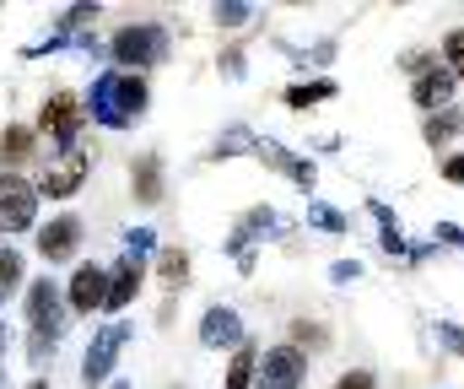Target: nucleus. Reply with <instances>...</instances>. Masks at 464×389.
<instances>
[{
    "label": "nucleus",
    "instance_id": "1",
    "mask_svg": "<svg viewBox=\"0 0 464 389\" xmlns=\"http://www.w3.org/2000/svg\"><path fill=\"white\" fill-rule=\"evenodd\" d=\"M146 103H151V82L140 71H109L92 87V98H87V109H92L98 125H130V120L146 114Z\"/></svg>",
    "mask_w": 464,
    "mask_h": 389
},
{
    "label": "nucleus",
    "instance_id": "2",
    "mask_svg": "<svg viewBox=\"0 0 464 389\" xmlns=\"http://www.w3.org/2000/svg\"><path fill=\"white\" fill-rule=\"evenodd\" d=\"M33 130H38V141H49V146H60V151L82 146V130H87V98H82V92H71V87L49 92V98L38 103Z\"/></svg>",
    "mask_w": 464,
    "mask_h": 389
},
{
    "label": "nucleus",
    "instance_id": "3",
    "mask_svg": "<svg viewBox=\"0 0 464 389\" xmlns=\"http://www.w3.org/2000/svg\"><path fill=\"white\" fill-rule=\"evenodd\" d=\"M22 319H27V330L33 336H54L60 341V330H65V319H71V308H65V292L54 287V276H33L27 287H22Z\"/></svg>",
    "mask_w": 464,
    "mask_h": 389
},
{
    "label": "nucleus",
    "instance_id": "4",
    "mask_svg": "<svg viewBox=\"0 0 464 389\" xmlns=\"http://www.w3.org/2000/svg\"><path fill=\"white\" fill-rule=\"evenodd\" d=\"M82 244H87V222L76 217V211H54L49 222H38V233H33V249L38 259L54 270V265H71V259L82 255Z\"/></svg>",
    "mask_w": 464,
    "mask_h": 389
},
{
    "label": "nucleus",
    "instance_id": "5",
    "mask_svg": "<svg viewBox=\"0 0 464 389\" xmlns=\"http://www.w3.org/2000/svg\"><path fill=\"white\" fill-rule=\"evenodd\" d=\"M38 179L0 173V233H38Z\"/></svg>",
    "mask_w": 464,
    "mask_h": 389
},
{
    "label": "nucleus",
    "instance_id": "6",
    "mask_svg": "<svg viewBox=\"0 0 464 389\" xmlns=\"http://www.w3.org/2000/svg\"><path fill=\"white\" fill-rule=\"evenodd\" d=\"M162 54H168V33L157 22H135V27H119L114 33V60L124 71H140L146 76V65H157Z\"/></svg>",
    "mask_w": 464,
    "mask_h": 389
},
{
    "label": "nucleus",
    "instance_id": "7",
    "mask_svg": "<svg viewBox=\"0 0 464 389\" xmlns=\"http://www.w3.org/2000/svg\"><path fill=\"white\" fill-rule=\"evenodd\" d=\"M87 168H92V151H87V146L60 151V157L38 173V195H49V200H71V195L87 184Z\"/></svg>",
    "mask_w": 464,
    "mask_h": 389
},
{
    "label": "nucleus",
    "instance_id": "8",
    "mask_svg": "<svg viewBox=\"0 0 464 389\" xmlns=\"http://www.w3.org/2000/svg\"><path fill=\"white\" fill-rule=\"evenodd\" d=\"M65 308H71V314H98V308H109V270L92 265V259H82V265L71 270V281H65Z\"/></svg>",
    "mask_w": 464,
    "mask_h": 389
},
{
    "label": "nucleus",
    "instance_id": "9",
    "mask_svg": "<svg viewBox=\"0 0 464 389\" xmlns=\"http://www.w3.org/2000/svg\"><path fill=\"white\" fill-rule=\"evenodd\" d=\"M38 130L33 125H22V120H5L0 125V173H22L33 157H38Z\"/></svg>",
    "mask_w": 464,
    "mask_h": 389
},
{
    "label": "nucleus",
    "instance_id": "10",
    "mask_svg": "<svg viewBox=\"0 0 464 389\" xmlns=\"http://www.w3.org/2000/svg\"><path fill=\"white\" fill-rule=\"evenodd\" d=\"M303 384V346H270L259 363V389H297Z\"/></svg>",
    "mask_w": 464,
    "mask_h": 389
},
{
    "label": "nucleus",
    "instance_id": "11",
    "mask_svg": "<svg viewBox=\"0 0 464 389\" xmlns=\"http://www.w3.org/2000/svg\"><path fill=\"white\" fill-rule=\"evenodd\" d=\"M119 346H124V330H119V325L114 330H103V336L87 346V357H82V384L98 389L103 379H109V368L119 363Z\"/></svg>",
    "mask_w": 464,
    "mask_h": 389
},
{
    "label": "nucleus",
    "instance_id": "12",
    "mask_svg": "<svg viewBox=\"0 0 464 389\" xmlns=\"http://www.w3.org/2000/svg\"><path fill=\"white\" fill-rule=\"evenodd\" d=\"M162 190H168V184H162V157H157V151H140V157L130 162V195H135L140 206H157Z\"/></svg>",
    "mask_w": 464,
    "mask_h": 389
},
{
    "label": "nucleus",
    "instance_id": "13",
    "mask_svg": "<svg viewBox=\"0 0 464 389\" xmlns=\"http://www.w3.org/2000/svg\"><path fill=\"white\" fill-rule=\"evenodd\" d=\"M140 281H146V265H140V259H119L114 276H109V308H103V314H124V308L135 303Z\"/></svg>",
    "mask_w": 464,
    "mask_h": 389
},
{
    "label": "nucleus",
    "instance_id": "14",
    "mask_svg": "<svg viewBox=\"0 0 464 389\" xmlns=\"http://www.w3.org/2000/svg\"><path fill=\"white\" fill-rule=\"evenodd\" d=\"M259 162H270V168H281V173H286L292 184H314V168H308L303 157H292L286 146H276V141H265V146H259Z\"/></svg>",
    "mask_w": 464,
    "mask_h": 389
},
{
    "label": "nucleus",
    "instance_id": "15",
    "mask_svg": "<svg viewBox=\"0 0 464 389\" xmlns=\"http://www.w3.org/2000/svg\"><path fill=\"white\" fill-rule=\"evenodd\" d=\"M200 341H206V346L237 341V314H227V308H211V314H206V325H200ZM237 346H243V341H237Z\"/></svg>",
    "mask_w": 464,
    "mask_h": 389
},
{
    "label": "nucleus",
    "instance_id": "16",
    "mask_svg": "<svg viewBox=\"0 0 464 389\" xmlns=\"http://www.w3.org/2000/svg\"><path fill=\"white\" fill-rule=\"evenodd\" d=\"M16 287H27V259L0 244V297H11Z\"/></svg>",
    "mask_w": 464,
    "mask_h": 389
},
{
    "label": "nucleus",
    "instance_id": "17",
    "mask_svg": "<svg viewBox=\"0 0 464 389\" xmlns=\"http://www.w3.org/2000/svg\"><path fill=\"white\" fill-rule=\"evenodd\" d=\"M449 92H454V76H449V71H432V76H421V82H416V103H421V109L449 103Z\"/></svg>",
    "mask_w": 464,
    "mask_h": 389
},
{
    "label": "nucleus",
    "instance_id": "18",
    "mask_svg": "<svg viewBox=\"0 0 464 389\" xmlns=\"http://www.w3.org/2000/svg\"><path fill=\"white\" fill-rule=\"evenodd\" d=\"M254 374H259V357H254V346L243 341V346L232 352V368H227V389H248V384H254Z\"/></svg>",
    "mask_w": 464,
    "mask_h": 389
},
{
    "label": "nucleus",
    "instance_id": "19",
    "mask_svg": "<svg viewBox=\"0 0 464 389\" xmlns=\"http://www.w3.org/2000/svg\"><path fill=\"white\" fill-rule=\"evenodd\" d=\"M157 270H162V287L179 292V287L189 281V249H162V265H157Z\"/></svg>",
    "mask_w": 464,
    "mask_h": 389
},
{
    "label": "nucleus",
    "instance_id": "20",
    "mask_svg": "<svg viewBox=\"0 0 464 389\" xmlns=\"http://www.w3.org/2000/svg\"><path fill=\"white\" fill-rule=\"evenodd\" d=\"M324 98H335V82H308V87H292V92H286L292 109H303V103H324Z\"/></svg>",
    "mask_w": 464,
    "mask_h": 389
},
{
    "label": "nucleus",
    "instance_id": "21",
    "mask_svg": "<svg viewBox=\"0 0 464 389\" xmlns=\"http://www.w3.org/2000/svg\"><path fill=\"white\" fill-rule=\"evenodd\" d=\"M292 341H314V352H324V341H330V336H324V325L297 319V325H292Z\"/></svg>",
    "mask_w": 464,
    "mask_h": 389
},
{
    "label": "nucleus",
    "instance_id": "22",
    "mask_svg": "<svg viewBox=\"0 0 464 389\" xmlns=\"http://www.w3.org/2000/svg\"><path fill=\"white\" fill-rule=\"evenodd\" d=\"M372 384H378V379H372L367 368H356V374H341V384L335 389H372Z\"/></svg>",
    "mask_w": 464,
    "mask_h": 389
},
{
    "label": "nucleus",
    "instance_id": "23",
    "mask_svg": "<svg viewBox=\"0 0 464 389\" xmlns=\"http://www.w3.org/2000/svg\"><path fill=\"white\" fill-rule=\"evenodd\" d=\"M449 60H454V71L464 76V33H449Z\"/></svg>",
    "mask_w": 464,
    "mask_h": 389
},
{
    "label": "nucleus",
    "instance_id": "24",
    "mask_svg": "<svg viewBox=\"0 0 464 389\" xmlns=\"http://www.w3.org/2000/svg\"><path fill=\"white\" fill-rule=\"evenodd\" d=\"M443 179H449V184H464V151H459V157H449V168H443Z\"/></svg>",
    "mask_w": 464,
    "mask_h": 389
},
{
    "label": "nucleus",
    "instance_id": "25",
    "mask_svg": "<svg viewBox=\"0 0 464 389\" xmlns=\"http://www.w3.org/2000/svg\"><path fill=\"white\" fill-rule=\"evenodd\" d=\"M22 389H49V379H27Z\"/></svg>",
    "mask_w": 464,
    "mask_h": 389
},
{
    "label": "nucleus",
    "instance_id": "26",
    "mask_svg": "<svg viewBox=\"0 0 464 389\" xmlns=\"http://www.w3.org/2000/svg\"><path fill=\"white\" fill-rule=\"evenodd\" d=\"M0 357H5V330H0Z\"/></svg>",
    "mask_w": 464,
    "mask_h": 389
},
{
    "label": "nucleus",
    "instance_id": "27",
    "mask_svg": "<svg viewBox=\"0 0 464 389\" xmlns=\"http://www.w3.org/2000/svg\"><path fill=\"white\" fill-rule=\"evenodd\" d=\"M114 389H130V384H114Z\"/></svg>",
    "mask_w": 464,
    "mask_h": 389
}]
</instances>
